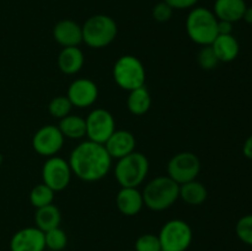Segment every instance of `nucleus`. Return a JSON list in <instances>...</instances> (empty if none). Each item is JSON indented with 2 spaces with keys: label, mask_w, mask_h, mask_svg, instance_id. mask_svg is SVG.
I'll return each instance as SVG.
<instances>
[{
  "label": "nucleus",
  "mask_w": 252,
  "mask_h": 251,
  "mask_svg": "<svg viewBox=\"0 0 252 251\" xmlns=\"http://www.w3.org/2000/svg\"><path fill=\"white\" fill-rule=\"evenodd\" d=\"M112 160L105 145L88 139L74 148L68 162L76 177L85 182H95L110 172Z\"/></svg>",
  "instance_id": "obj_1"
},
{
  "label": "nucleus",
  "mask_w": 252,
  "mask_h": 251,
  "mask_svg": "<svg viewBox=\"0 0 252 251\" xmlns=\"http://www.w3.org/2000/svg\"><path fill=\"white\" fill-rule=\"evenodd\" d=\"M189 39L199 46H211L218 36V19L212 10L203 6L192 7L186 19Z\"/></svg>",
  "instance_id": "obj_2"
},
{
  "label": "nucleus",
  "mask_w": 252,
  "mask_h": 251,
  "mask_svg": "<svg viewBox=\"0 0 252 251\" xmlns=\"http://www.w3.org/2000/svg\"><path fill=\"white\" fill-rule=\"evenodd\" d=\"M142 194L145 207L161 212L174 206L180 198V185L169 176H158L145 185Z\"/></svg>",
  "instance_id": "obj_3"
},
{
  "label": "nucleus",
  "mask_w": 252,
  "mask_h": 251,
  "mask_svg": "<svg viewBox=\"0 0 252 251\" xmlns=\"http://www.w3.org/2000/svg\"><path fill=\"white\" fill-rule=\"evenodd\" d=\"M81 30L83 42L94 49H101L110 46L118 33V27L115 20L103 14L89 17L81 26Z\"/></svg>",
  "instance_id": "obj_4"
},
{
  "label": "nucleus",
  "mask_w": 252,
  "mask_h": 251,
  "mask_svg": "<svg viewBox=\"0 0 252 251\" xmlns=\"http://www.w3.org/2000/svg\"><path fill=\"white\" fill-rule=\"evenodd\" d=\"M149 172V160L143 153L133 152L117 160L115 177L121 187H137L144 182Z\"/></svg>",
  "instance_id": "obj_5"
},
{
  "label": "nucleus",
  "mask_w": 252,
  "mask_h": 251,
  "mask_svg": "<svg viewBox=\"0 0 252 251\" xmlns=\"http://www.w3.org/2000/svg\"><path fill=\"white\" fill-rule=\"evenodd\" d=\"M113 79L121 89L132 91L145 85V68L135 56L126 54L116 61L112 70Z\"/></svg>",
  "instance_id": "obj_6"
},
{
  "label": "nucleus",
  "mask_w": 252,
  "mask_h": 251,
  "mask_svg": "<svg viewBox=\"0 0 252 251\" xmlns=\"http://www.w3.org/2000/svg\"><path fill=\"white\" fill-rule=\"evenodd\" d=\"M160 245L162 251H186L193 239L192 228L182 219H171L160 229Z\"/></svg>",
  "instance_id": "obj_7"
},
{
  "label": "nucleus",
  "mask_w": 252,
  "mask_h": 251,
  "mask_svg": "<svg viewBox=\"0 0 252 251\" xmlns=\"http://www.w3.org/2000/svg\"><path fill=\"white\" fill-rule=\"evenodd\" d=\"M199 171V157L191 152L177 153L167 162V176L179 185L196 180Z\"/></svg>",
  "instance_id": "obj_8"
},
{
  "label": "nucleus",
  "mask_w": 252,
  "mask_h": 251,
  "mask_svg": "<svg viewBox=\"0 0 252 251\" xmlns=\"http://www.w3.org/2000/svg\"><path fill=\"white\" fill-rule=\"evenodd\" d=\"M71 175L73 172L69 162L58 155L47 157L42 166V181L54 192L65 189L70 184Z\"/></svg>",
  "instance_id": "obj_9"
},
{
  "label": "nucleus",
  "mask_w": 252,
  "mask_h": 251,
  "mask_svg": "<svg viewBox=\"0 0 252 251\" xmlns=\"http://www.w3.org/2000/svg\"><path fill=\"white\" fill-rule=\"evenodd\" d=\"M85 121L88 139L100 144H105L116 130L115 117L106 108H95L89 113Z\"/></svg>",
  "instance_id": "obj_10"
},
{
  "label": "nucleus",
  "mask_w": 252,
  "mask_h": 251,
  "mask_svg": "<svg viewBox=\"0 0 252 251\" xmlns=\"http://www.w3.org/2000/svg\"><path fill=\"white\" fill-rule=\"evenodd\" d=\"M64 135L58 126L46 125L39 128L32 137V148L37 154L51 157L58 154L64 144Z\"/></svg>",
  "instance_id": "obj_11"
},
{
  "label": "nucleus",
  "mask_w": 252,
  "mask_h": 251,
  "mask_svg": "<svg viewBox=\"0 0 252 251\" xmlns=\"http://www.w3.org/2000/svg\"><path fill=\"white\" fill-rule=\"evenodd\" d=\"M73 107L86 108L93 106L98 97V88L91 79L80 78L69 85L66 93Z\"/></svg>",
  "instance_id": "obj_12"
},
{
  "label": "nucleus",
  "mask_w": 252,
  "mask_h": 251,
  "mask_svg": "<svg viewBox=\"0 0 252 251\" xmlns=\"http://www.w3.org/2000/svg\"><path fill=\"white\" fill-rule=\"evenodd\" d=\"M44 249V233L37 226L20 229L10 240V251H43Z\"/></svg>",
  "instance_id": "obj_13"
},
{
  "label": "nucleus",
  "mask_w": 252,
  "mask_h": 251,
  "mask_svg": "<svg viewBox=\"0 0 252 251\" xmlns=\"http://www.w3.org/2000/svg\"><path fill=\"white\" fill-rule=\"evenodd\" d=\"M135 144H137V140L132 132L126 129H116L103 145L110 157L118 160L134 152Z\"/></svg>",
  "instance_id": "obj_14"
},
{
  "label": "nucleus",
  "mask_w": 252,
  "mask_h": 251,
  "mask_svg": "<svg viewBox=\"0 0 252 251\" xmlns=\"http://www.w3.org/2000/svg\"><path fill=\"white\" fill-rule=\"evenodd\" d=\"M54 41L62 47H78L83 42V30L73 20H61L53 27Z\"/></svg>",
  "instance_id": "obj_15"
},
{
  "label": "nucleus",
  "mask_w": 252,
  "mask_h": 251,
  "mask_svg": "<svg viewBox=\"0 0 252 251\" xmlns=\"http://www.w3.org/2000/svg\"><path fill=\"white\" fill-rule=\"evenodd\" d=\"M116 206L123 216H137L144 207L142 192L137 187H121L116 196Z\"/></svg>",
  "instance_id": "obj_16"
},
{
  "label": "nucleus",
  "mask_w": 252,
  "mask_h": 251,
  "mask_svg": "<svg viewBox=\"0 0 252 251\" xmlns=\"http://www.w3.org/2000/svg\"><path fill=\"white\" fill-rule=\"evenodd\" d=\"M246 7L245 0H216L213 12L218 20L234 24L243 20Z\"/></svg>",
  "instance_id": "obj_17"
},
{
  "label": "nucleus",
  "mask_w": 252,
  "mask_h": 251,
  "mask_svg": "<svg viewBox=\"0 0 252 251\" xmlns=\"http://www.w3.org/2000/svg\"><path fill=\"white\" fill-rule=\"evenodd\" d=\"M84 62V53L79 47H64L57 59L61 71L66 75L79 73L83 69Z\"/></svg>",
  "instance_id": "obj_18"
},
{
  "label": "nucleus",
  "mask_w": 252,
  "mask_h": 251,
  "mask_svg": "<svg viewBox=\"0 0 252 251\" xmlns=\"http://www.w3.org/2000/svg\"><path fill=\"white\" fill-rule=\"evenodd\" d=\"M211 46L219 62L224 63L233 62L240 52L238 39L233 34H218Z\"/></svg>",
  "instance_id": "obj_19"
},
{
  "label": "nucleus",
  "mask_w": 252,
  "mask_h": 251,
  "mask_svg": "<svg viewBox=\"0 0 252 251\" xmlns=\"http://www.w3.org/2000/svg\"><path fill=\"white\" fill-rule=\"evenodd\" d=\"M61 211L53 203L36 209V213H34V224L36 225L34 226H37L43 233L51 230V229L58 228L61 225Z\"/></svg>",
  "instance_id": "obj_20"
},
{
  "label": "nucleus",
  "mask_w": 252,
  "mask_h": 251,
  "mask_svg": "<svg viewBox=\"0 0 252 251\" xmlns=\"http://www.w3.org/2000/svg\"><path fill=\"white\" fill-rule=\"evenodd\" d=\"M179 197L189 206H201L208 197V191L202 182L193 180L180 185Z\"/></svg>",
  "instance_id": "obj_21"
},
{
  "label": "nucleus",
  "mask_w": 252,
  "mask_h": 251,
  "mask_svg": "<svg viewBox=\"0 0 252 251\" xmlns=\"http://www.w3.org/2000/svg\"><path fill=\"white\" fill-rule=\"evenodd\" d=\"M150 106H152V96L145 85L129 91V95L127 97V107L132 115H145L150 110Z\"/></svg>",
  "instance_id": "obj_22"
},
{
  "label": "nucleus",
  "mask_w": 252,
  "mask_h": 251,
  "mask_svg": "<svg viewBox=\"0 0 252 251\" xmlns=\"http://www.w3.org/2000/svg\"><path fill=\"white\" fill-rule=\"evenodd\" d=\"M59 130L64 138L69 139H81L86 137V121L85 118L76 115H68L59 120Z\"/></svg>",
  "instance_id": "obj_23"
},
{
  "label": "nucleus",
  "mask_w": 252,
  "mask_h": 251,
  "mask_svg": "<svg viewBox=\"0 0 252 251\" xmlns=\"http://www.w3.org/2000/svg\"><path fill=\"white\" fill-rule=\"evenodd\" d=\"M54 193L56 192L51 187H48L42 182V184L36 185L31 189V192H30V202H31V204L36 209L48 206V204L53 203Z\"/></svg>",
  "instance_id": "obj_24"
},
{
  "label": "nucleus",
  "mask_w": 252,
  "mask_h": 251,
  "mask_svg": "<svg viewBox=\"0 0 252 251\" xmlns=\"http://www.w3.org/2000/svg\"><path fill=\"white\" fill-rule=\"evenodd\" d=\"M44 243H46V249L48 250L63 251L68 244V236L65 231L58 226L44 233Z\"/></svg>",
  "instance_id": "obj_25"
},
{
  "label": "nucleus",
  "mask_w": 252,
  "mask_h": 251,
  "mask_svg": "<svg viewBox=\"0 0 252 251\" xmlns=\"http://www.w3.org/2000/svg\"><path fill=\"white\" fill-rule=\"evenodd\" d=\"M71 108H73V105L69 101L68 96L59 95L56 96V97L52 98L48 103V112L52 117L58 118V120H62L65 116L70 115Z\"/></svg>",
  "instance_id": "obj_26"
},
{
  "label": "nucleus",
  "mask_w": 252,
  "mask_h": 251,
  "mask_svg": "<svg viewBox=\"0 0 252 251\" xmlns=\"http://www.w3.org/2000/svg\"><path fill=\"white\" fill-rule=\"evenodd\" d=\"M235 233L244 244L252 246V214H246L239 219L235 225Z\"/></svg>",
  "instance_id": "obj_27"
},
{
  "label": "nucleus",
  "mask_w": 252,
  "mask_h": 251,
  "mask_svg": "<svg viewBox=\"0 0 252 251\" xmlns=\"http://www.w3.org/2000/svg\"><path fill=\"white\" fill-rule=\"evenodd\" d=\"M197 62L204 70H213L218 65L219 59L217 58L212 46H203L197 54Z\"/></svg>",
  "instance_id": "obj_28"
},
{
  "label": "nucleus",
  "mask_w": 252,
  "mask_h": 251,
  "mask_svg": "<svg viewBox=\"0 0 252 251\" xmlns=\"http://www.w3.org/2000/svg\"><path fill=\"white\" fill-rule=\"evenodd\" d=\"M134 251H161L159 236L155 234H143L134 244Z\"/></svg>",
  "instance_id": "obj_29"
},
{
  "label": "nucleus",
  "mask_w": 252,
  "mask_h": 251,
  "mask_svg": "<svg viewBox=\"0 0 252 251\" xmlns=\"http://www.w3.org/2000/svg\"><path fill=\"white\" fill-rule=\"evenodd\" d=\"M153 17H154L155 21L158 22H167L172 17L174 14V9L170 6L167 2H165L164 0L160 2H158L154 7H153Z\"/></svg>",
  "instance_id": "obj_30"
},
{
  "label": "nucleus",
  "mask_w": 252,
  "mask_h": 251,
  "mask_svg": "<svg viewBox=\"0 0 252 251\" xmlns=\"http://www.w3.org/2000/svg\"><path fill=\"white\" fill-rule=\"evenodd\" d=\"M164 1L167 2L174 10H185L196 6L198 0H164Z\"/></svg>",
  "instance_id": "obj_31"
},
{
  "label": "nucleus",
  "mask_w": 252,
  "mask_h": 251,
  "mask_svg": "<svg viewBox=\"0 0 252 251\" xmlns=\"http://www.w3.org/2000/svg\"><path fill=\"white\" fill-rule=\"evenodd\" d=\"M218 34H233V24L218 20Z\"/></svg>",
  "instance_id": "obj_32"
},
{
  "label": "nucleus",
  "mask_w": 252,
  "mask_h": 251,
  "mask_svg": "<svg viewBox=\"0 0 252 251\" xmlns=\"http://www.w3.org/2000/svg\"><path fill=\"white\" fill-rule=\"evenodd\" d=\"M243 153L244 155H245V157L252 160V134L245 140V143H244Z\"/></svg>",
  "instance_id": "obj_33"
},
{
  "label": "nucleus",
  "mask_w": 252,
  "mask_h": 251,
  "mask_svg": "<svg viewBox=\"0 0 252 251\" xmlns=\"http://www.w3.org/2000/svg\"><path fill=\"white\" fill-rule=\"evenodd\" d=\"M243 20L246 22V24L252 25V6L246 7L245 12H244Z\"/></svg>",
  "instance_id": "obj_34"
},
{
  "label": "nucleus",
  "mask_w": 252,
  "mask_h": 251,
  "mask_svg": "<svg viewBox=\"0 0 252 251\" xmlns=\"http://www.w3.org/2000/svg\"><path fill=\"white\" fill-rule=\"evenodd\" d=\"M1 164H2V155L1 153H0V166H1Z\"/></svg>",
  "instance_id": "obj_35"
},
{
  "label": "nucleus",
  "mask_w": 252,
  "mask_h": 251,
  "mask_svg": "<svg viewBox=\"0 0 252 251\" xmlns=\"http://www.w3.org/2000/svg\"><path fill=\"white\" fill-rule=\"evenodd\" d=\"M43 251H52V250H48V249H44Z\"/></svg>",
  "instance_id": "obj_36"
},
{
  "label": "nucleus",
  "mask_w": 252,
  "mask_h": 251,
  "mask_svg": "<svg viewBox=\"0 0 252 251\" xmlns=\"http://www.w3.org/2000/svg\"><path fill=\"white\" fill-rule=\"evenodd\" d=\"M123 251H132V250H123ZM133 251H134V250H133Z\"/></svg>",
  "instance_id": "obj_37"
},
{
  "label": "nucleus",
  "mask_w": 252,
  "mask_h": 251,
  "mask_svg": "<svg viewBox=\"0 0 252 251\" xmlns=\"http://www.w3.org/2000/svg\"><path fill=\"white\" fill-rule=\"evenodd\" d=\"M161 251H162V250H161Z\"/></svg>",
  "instance_id": "obj_38"
}]
</instances>
